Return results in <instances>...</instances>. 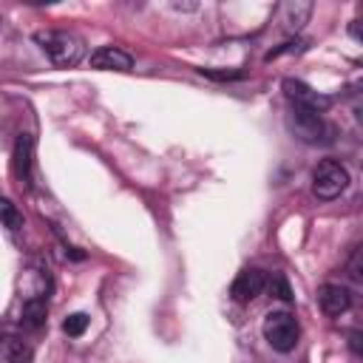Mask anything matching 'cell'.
<instances>
[{
	"mask_svg": "<svg viewBox=\"0 0 363 363\" xmlns=\"http://www.w3.org/2000/svg\"><path fill=\"white\" fill-rule=\"evenodd\" d=\"M264 286H267V275L261 269H255V267H247V269H241L235 275V281L230 286V295L238 303H250V301H255L264 292Z\"/></svg>",
	"mask_w": 363,
	"mask_h": 363,
	"instance_id": "277c9868",
	"label": "cell"
},
{
	"mask_svg": "<svg viewBox=\"0 0 363 363\" xmlns=\"http://www.w3.org/2000/svg\"><path fill=\"white\" fill-rule=\"evenodd\" d=\"M301 337V326L295 320V315L289 312H269L264 320V340L275 349V352H292L298 346Z\"/></svg>",
	"mask_w": 363,
	"mask_h": 363,
	"instance_id": "3957f363",
	"label": "cell"
},
{
	"mask_svg": "<svg viewBox=\"0 0 363 363\" xmlns=\"http://www.w3.org/2000/svg\"><path fill=\"white\" fill-rule=\"evenodd\" d=\"M292 128L303 142H318L326 133V125H323L320 113L312 111V108H301V105L292 108Z\"/></svg>",
	"mask_w": 363,
	"mask_h": 363,
	"instance_id": "5b68a950",
	"label": "cell"
},
{
	"mask_svg": "<svg viewBox=\"0 0 363 363\" xmlns=\"http://www.w3.org/2000/svg\"><path fill=\"white\" fill-rule=\"evenodd\" d=\"M85 329H88V315H85V312H74V315H68V318L62 320V332H65L68 337H79Z\"/></svg>",
	"mask_w": 363,
	"mask_h": 363,
	"instance_id": "4fadbf2b",
	"label": "cell"
},
{
	"mask_svg": "<svg viewBox=\"0 0 363 363\" xmlns=\"http://www.w3.org/2000/svg\"><path fill=\"white\" fill-rule=\"evenodd\" d=\"M349 349L357 357H363V332H349Z\"/></svg>",
	"mask_w": 363,
	"mask_h": 363,
	"instance_id": "e0dca14e",
	"label": "cell"
},
{
	"mask_svg": "<svg viewBox=\"0 0 363 363\" xmlns=\"http://www.w3.org/2000/svg\"><path fill=\"white\" fill-rule=\"evenodd\" d=\"M346 272H349V278H352L354 284L363 286V244L352 252V258H349V264H346Z\"/></svg>",
	"mask_w": 363,
	"mask_h": 363,
	"instance_id": "9a60e30c",
	"label": "cell"
},
{
	"mask_svg": "<svg viewBox=\"0 0 363 363\" xmlns=\"http://www.w3.org/2000/svg\"><path fill=\"white\" fill-rule=\"evenodd\" d=\"M3 363H31V349L17 337H6L3 340Z\"/></svg>",
	"mask_w": 363,
	"mask_h": 363,
	"instance_id": "7c38bea8",
	"label": "cell"
},
{
	"mask_svg": "<svg viewBox=\"0 0 363 363\" xmlns=\"http://www.w3.org/2000/svg\"><path fill=\"white\" fill-rule=\"evenodd\" d=\"M45 315H48V303H45V298H26L20 323H23L26 329H40V326L45 323Z\"/></svg>",
	"mask_w": 363,
	"mask_h": 363,
	"instance_id": "8fae6325",
	"label": "cell"
},
{
	"mask_svg": "<svg viewBox=\"0 0 363 363\" xmlns=\"http://www.w3.org/2000/svg\"><path fill=\"white\" fill-rule=\"evenodd\" d=\"M284 91H286V96L295 102V105H301V108H312V111H323L326 105H329V99L326 96H320L318 91H312L306 82H301V79H284Z\"/></svg>",
	"mask_w": 363,
	"mask_h": 363,
	"instance_id": "ba28073f",
	"label": "cell"
},
{
	"mask_svg": "<svg viewBox=\"0 0 363 363\" xmlns=\"http://www.w3.org/2000/svg\"><path fill=\"white\" fill-rule=\"evenodd\" d=\"M31 147H34V139L28 133H20L17 142H14V173L28 182V170H31Z\"/></svg>",
	"mask_w": 363,
	"mask_h": 363,
	"instance_id": "30bf717a",
	"label": "cell"
},
{
	"mask_svg": "<svg viewBox=\"0 0 363 363\" xmlns=\"http://www.w3.org/2000/svg\"><path fill=\"white\" fill-rule=\"evenodd\" d=\"M269 289H272L275 298H281V301H292V292H289V284H286L284 275H272V278H269Z\"/></svg>",
	"mask_w": 363,
	"mask_h": 363,
	"instance_id": "2e32d148",
	"label": "cell"
},
{
	"mask_svg": "<svg viewBox=\"0 0 363 363\" xmlns=\"http://www.w3.org/2000/svg\"><path fill=\"white\" fill-rule=\"evenodd\" d=\"M34 40L51 57V62L60 65V68L77 65L82 60V51H85L82 48V40L77 34H71V31H40Z\"/></svg>",
	"mask_w": 363,
	"mask_h": 363,
	"instance_id": "6da1fadb",
	"label": "cell"
},
{
	"mask_svg": "<svg viewBox=\"0 0 363 363\" xmlns=\"http://www.w3.org/2000/svg\"><path fill=\"white\" fill-rule=\"evenodd\" d=\"M349 187V170L332 159L318 162V167L312 170V193L323 201L337 199L343 190Z\"/></svg>",
	"mask_w": 363,
	"mask_h": 363,
	"instance_id": "7a4b0ae2",
	"label": "cell"
},
{
	"mask_svg": "<svg viewBox=\"0 0 363 363\" xmlns=\"http://www.w3.org/2000/svg\"><path fill=\"white\" fill-rule=\"evenodd\" d=\"M318 301H320V309L329 315V318H337L343 315L349 306H352V295L349 289H343L340 284H323L318 289Z\"/></svg>",
	"mask_w": 363,
	"mask_h": 363,
	"instance_id": "52a82bcc",
	"label": "cell"
},
{
	"mask_svg": "<svg viewBox=\"0 0 363 363\" xmlns=\"http://www.w3.org/2000/svg\"><path fill=\"white\" fill-rule=\"evenodd\" d=\"M91 68H99V71H130L133 68V60L122 48L102 45V48H96L91 54Z\"/></svg>",
	"mask_w": 363,
	"mask_h": 363,
	"instance_id": "8992f818",
	"label": "cell"
},
{
	"mask_svg": "<svg viewBox=\"0 0 363 363\" xmlns=\"http://www.w3.org/2000/svg\"><path fill=\"white\" fill-rule=\"evenodd\" d=\"M0 210H3V224H6V230H9V233H17V230L23 227V216L14 210V204H11L9 199H3V207H0Z\"/></svg>",
	"mask_w": 363,
	"mask_h": 363,
	"instance_id": "5bb4252c",
	"label": "cell"
},
{
	"mask_svg": "<svg viewBox=\"0 0 363 363\" xmlns=\"http://www.w3.org/2000/svg\"><path fill=\"white\" fill-rule=\"evenodd\" d=\"M312 14V3L309 0H289L281 6V23L286 31H298Z\"/></svg>",
	"mask_w": 363,
	"mask_h": 363,
	"instance_id": "9c48e42d",
	"label": "cell"
}]
</instances>
